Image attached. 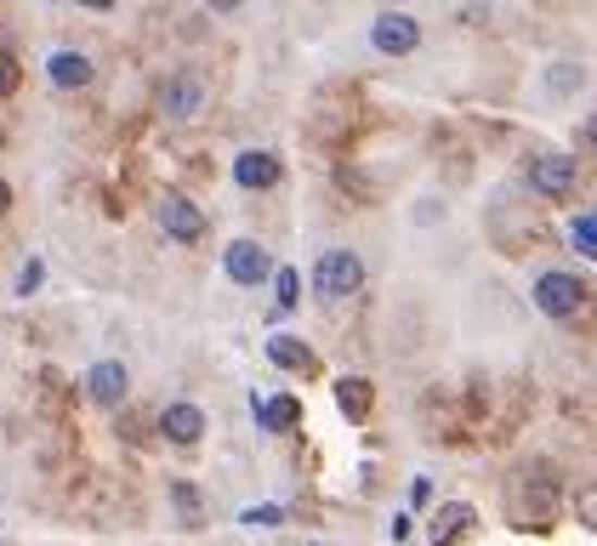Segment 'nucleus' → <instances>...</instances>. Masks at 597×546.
<instances>
[{
  "instance_id": "nucleus-1",
  "label": "nucleus",
  "mask_w": 597,
  "mask_h": 546,
  "mask_svg": "<svg viewBox=\"0 0 597 546\" xmlns=\"http://www.w3.org/2000/svg\"><path fill=\"white\" fill-rule=\"evenodd\" d=\"M364 285V262L353 251H325L313 268V290L319 296H331V302H341V296H359Z\"/></svg>"
},
{
  "instance_id": "nucleus-2",
  "label": "nucleus",
  "mask_w": 597,
  "mask_h": 546,
  "mask_svg": "<svg viewBox=\"0 0 597 546\" xmlns=\"http://www.w3.org/2000/svg\"><path fill=\"white\" fill-rule=\"evenodd\" d=\"M581 302H586V285L575 280V273L552 268V273H540V280H535V308L540 313L569 319V313H581Z\"/></svg>"
},
{
  "instance_id": "nucleus-3",
  "label": "nucleus",
  "mask_w": 597,
  "mask_h": 546,
  "mask_svg": "<svg viewBox=\"0 0 597 546\" xmlns=\"http://www.w3.org/2000/svg\"><path fill=\"white\" fill-rule=\"evenodd\" d=\"M370 40H376V52L405 58V52H415V46H421V23L410 12H382L376 23H370Z\"/></svg>"
},
{
  "instance_id": "nucleus-4",
  "label": "nucleus",
  "mask_w": 597,
  "mask_h": 546,
  "mask_svg": "<svg viewBox=\"0 0 597 546\" xmlns=\"http://www.w3.org/2000/svg\"><path fill=\"white\" fill-rule=\"evenodd\" d=\"M222 268H228L234 285H262V280H273V257L262 251L257 239H234L228 257H222Z\"/></svg>"
},
{
  "instance_id": "nucleus-5",
  "label": "nucleus",
  "mask_w": 597,
  "mask_h": 546,
  "mask_svg": "<svg viewBox=\"0 0 597 546\" xmlns=\"http://www.w3.org/2000/svg\"><path fill=\"white\" fill-rule=\"evenodd\" d=\"M160 433H165L171 444H177V450H194V444L206 438V410L188 405V399L165 405V410H160Z\"/></svg>"
},
{
  "instance_id": "nucleus-6",
  "label": "nucleus",
  "mask_w": 597,
  "mask_h": 546,
  "mask_svg": "<svg viewBox=\"0 0 597 546\" xmlns=\"http://www.w3.org/2000/svg\"><path fill=\"white\" fill-rule=\"evenodd\" d=\"M530 188H540L546 200H563L575 188V160L569 154H535L530 160Z\"/></svg>"
},
{
  "instance_id": "nucleus-7",
  "label": "nucleus",
  "mask_w": 597,
  "mask_h": 546,
  "mask_svg": "<svg viewBox=\"0 0 597 546\" xmlns=\"http://www.w3.org/2000/svg\"><path fill=\"white\" fill-rule=\"evenodd\" d=\"M160 222H165V234L177 245H199V239H206V211H199L194 200H183V194H171V200L160 206Z\"/></svg>"
},
{
  "instance_id": "nucleus-8",
  "label": "nucleus",
  "mask_w": 597,
  "mask_h": 546,
  "mask_svg": "<svg viewBox=\"0 0 597 546\" xmlns=\"http://www.w3.org/2000/svg\"><path fill=\"white\" fill-rule=\"evenodd\" d=\"M472 530H478V507H467V501H444L438 518H433V546H461Z\"/></svg>"
},
{
  "instance_id": "nucleus-9",
  "label": "nucleus",
  "mask_w": 597,
  "mask_h": 546,
  "mask_svg": "<svg viewBox=\"0 0 597 546\" xmlns=\"http://www.w3.org/2000/svg\"><path fill=\"white\" fill-rule=\"evenodd\" d=\"M199 103H206V80H199V74H177V80L160 86V109H165L171 120L199 114Z\"/></svg>"
},
{
  "instance_id": "nucleus-10",
  "label": "nucleus",
  "mask_w": 597,
  "mask_h": 546,
  "mask_svg": "<svg viewBox=\"0 0 597 546\" xmlns=\"http://www.w3.org/2000/svg\"><path fill=\"white\" fill-rule=\"evenodd\" d=\"M86 387H91V399H97V405H126L132 376H126V364H120V359H103V364H91Z\"/></svg>"
},
{
  "instance_id": "nucleus-11",
  "label": "nucleus",
  "mask_w": 597,
  "mask_h": 546,
  "mask_svg": "<svg viewBox=\"0 0 597 546\" xmlns=\"http://www.w3.org/2000/svg\"><path fill=\"white\" fill-rule=\"evenodd\" d=\"M268 359L279 364V370H296V376H313V370H319L313 347L296 342V336H268Z\"/></svg>"
},
{
  "instance_id": "nucleus-12",
  "label": "nucleus",
  "mask_w": 597,
  "mask_h": 546,
  "mask_svg": "<svg viewBox=\"0 0 597 546\" xmlns=\"http://www.w3.org/2000/svg\"><path fill=\"white\" fill-rule=\"evenodd\" d=\"M234 183L239 188H273V183H279V160L262 154V148H251V154L234 160Z\"/></svg>"
},
{
  "instance_id": "nucleus-13",
  "label": "nucleus",
  "mask_w": 597,
  "mask_h": 546,
  "mask_svg": "<svg viewBox=\"0 0 597 546\" xmlns=\"http://www.w3.org/2000/svg\"><path fill=\"white\" fill-rule=\"evenodd\" d=\"M46 74H52V86L80 91V86H91V58H80V52H52V58H46Z\"/></svg>"
},
{
  "instance_id": "nucleus-14",
  "label": "nucleus",
  "mask_w": 597,
  "mask_h": 546,
  "mask_svg": "<svg viewBox=\"0 0 597 546\" xmlns=\"http://www.w3.org/2000/svg\"><path fill=\"white\" fill-rule=\"evenodd\" d=\"M552 501H558V484H552V473L540 467V484H535V473H524L518 479V507H535L540 518L552 512Z\"/></svg>"
},
{
  "instance_id": "nucleus-15",
  "label": "nucleus",
  "mask_w": 597,
  "mask_h": 546,
  "mask_svg": "<svg viewBox=\"0 0 597 546\" xmlns=\"http://www.w3.org/2000/svg\"><path fill=\"white\" fill-rule=\"evenodd\" d=\"M336 405H341L347 415H353V421H364V415H370V405H376V387L359 382V376H341V382H336Z\"/></svg>"
},
{
  "instance_id": "nucleus-16",
  "label": "nucleus",
  "mask_w": 597,
  "mask_h": 546,
  "mask_svg": "<svg viewBox=\"0 0 597 546\" xmlns=\"http://www.w3.org/2000/svg\"><path fill=\"white\" fill-rule=\"evenodd\" d=\"M257 415H262V427H273V433H290L296 427V415H302V405L290 399V393H279V399H257Z\"/></svg>"
},
{
  "instance_id": "nucleus-17",
  "label": "nucleus",
  "mask_w": 597,
  "mask_h": 546,
  "mask_svg": "<svg viewBox=\"0 0 597 546\" xmlns=\"http://www.w3.org/2000/svg\"><path fill=\"white\" fill-rule=\"evenodd\" d=\"M273 290H279V308H296V296H302V273L273 268Z\"/></svg>"
},
{
  "instance_id": "nucleus-18",
  "label": "nucleus",
  "mask_w": 597,
  "mask_h": 546,
  "mask_svg": "<svg viewBox=\"0 0 597 546\" xmlns=\"http://www.w3.org/2000/svg\"><path fill=\"white\" fill-rule=\"evenodd\" d=\"M569 239H575L581 251L597 262V216H575V222H569Z\"/></svg>"
},
{
  "instance_id": "nucleus-19",
  "label": "nucleus",
  "mask_w": 597,
  "mask_h": 546,
  "mask_svg": "<svg viewBox=\"0 0 597 546\" xmlns=\"http://www.w3.org/2000/svg\"><path fill=\"white\" fill-rule=\"evenodd\" d=\"M171 501H177V512L188 518V524H199V489L194 484H171Z\"/></svg>"
},
{
  "instance_id": "nucleus-20",
  "label": "nucleus",
  "mask_w": 597,
  "mask_h": 546,
  "mask_svg": "<svg viewBox=\"0 0 597 546\" xmlns=\"http://www.w3.org/2000/svg\"><path fill=\"white\" fill-rule=\"evenodd\" d=\"M575 512H581V524H586V530H597V484H581Z\"/></svg>"
},
{
  "instance_id": "nucleus-21",
  "label": "nucleus",
  "mask_w": 597,
  "mask_h": 546,
  "mask_svg": "<svg viewBox=\"0 0 597 546\" xmlns=\"http://www.w3.org/2000/svg\"><path fill=\"white\" fill-rule=\"evenodd\" d=\"M23 86V69L12 63V52H0V97H12Z\"/></svg>"
},
{
  "instance_id": "nucleus-22",
  "label": "nucleus",
  "mask_w": 597,
  "mask_h": 546,
  "mask_svg": "<svg viewBox=\"0 0 597 546\" xmlns=\"http://www.w3.org/2000/svg\"><path fill=\"white\" fill-rule=\"evenodd\" d=\"M40 280H46V268H40V262H23V273H17V296H35Z\"/></svg>"
},
{
  "instance_id": "nucleus-23",
  "label": "nucleus",
  "mask_w": 597,
  "mask_h": 546,
  "mask_svg": "<svg viewBox=\"0 0 597 546\" xmlns=\"http://www.w3.org/2000/svg\"><path fill=\"white\" fill-rule=\"evenodd\" d=\"M581 142H586V148H592V154H597V114H592V120H586V126H581Z\"/></svg>"
},
{
  "instance_id": "nucleus-24",
  "label": "nucleus",
  "mask_w": 597,
  "mask_h": 546,
  "mask_svg": "<svg viewBox=\"0 0 597 546\" xmlns=\"http://www.w3.org/2000/svg\"><path fill=\"white\" fill-rule=\"evenodd\" d=\"M7 211H12V188H7V183H0V216H7Z\"/></svg>"
}]
</instances>
